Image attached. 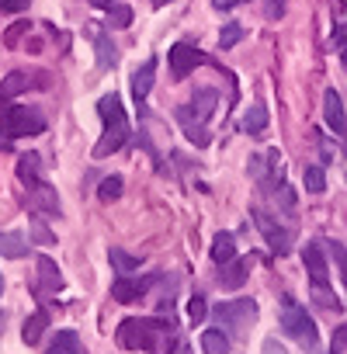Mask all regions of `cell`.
<instances>
[{
  "mask_svg": "<svg viewBox=\"0 0 347 354\" xmlns=\"http://www.w3.org/2000/svg\"><path fill=\"white\" fill-rule=\"evenodd\" d=\"M0 292H4V281H0Z\"/></svg>",
  "mask_w": 347,
  "mask_h": 354,
  "instance_id": "f6af8a7d",
  "label": "cell"
},
{
  "mask_svg": "<svg viewBox=\"0 0 347 354\" xmlns=\"http://www.w3.org/2000/svg\"><path fill=\"white\" fill-rule=\"evenodd\" d=\"M35 268H39V295H56L63 288V274H59L56 261L42 254V257H35Z\"/></svg>",
  "mask_w": 347,
  "mask_h": 354,
  "instance_id": "5bb4252c",
  "label": "cell"
},
{
  "mask_svg": "<svg viewBox=\"0 0 347 354\" xmlns=\"http://www.w3.org/2000/svg\"><path fill=\"white\" fill-rule=\"evenodd\" d=\"M94 53H97V70H101V73H108V70L118 63V49H115V42H111L101 28H94Z\"/></svg>",
  "mask_w": 347,
  "mask_h": 354,
  "instance_id": "e0dca14e",
  "label": "cell"
},
{
  "mask_svg": "<svg viewBox=\"0 0 347 354\" xmlns=\"http://www.w3.org/2000/svg\"><path fill=\"white\" fill-rule=\"evenodd\" d=\"M312 302L323 306V309H333V313L340 309V299L330 292V285H312Z\"/></svg>",
  "mask_w": 347,
  "mask_h": 354,
  "instance_id": "f546056e",
  "label": "cell"
},
{
  "mask_svg": "<svg viewBox=\"0 0 347 354\" xmlns=\"http://www.w3.org/2000/svg\"><path fill=\"white\" fill-rule=\"evenodd\" d=\"M94 8H111V0H91Z\"/></svg>",
  "mask_w": 347,
  "mask_h": 354,
  "instance_id": "7bdbcfd3",
  "label": "cell"
},
{
  "mask_svg": "<svg viewBox=\"0 0 347 354\" xmlns=\"http://www.w3.org/2000/svg\"><path fill=\"white\" fill-rule=\"evenodd\" d=\"M108 25L111 28H129L132 25V8L129 4H111L108 8Z\"/></svg>",
  "mask_w": 347,
  "mask_h": 354,
  "instance_id": "f1b7e54d",
  "label": "cell"
},
{
  "mask_svg": "<svg viewBox=\"0 0 347 354\" xmlns=\"http://www.w3.org/2000/svg\"><path fill=\"white\" fill-rule=\"evenodd\" d=\"M25 254H28V240H25V233H0V257L18 261V257H25Z\"/></svg>",
  "mask_w": 347,
  "mask_h": 354,
  "instance_id": "7402d4cb",
  "label": "cell"
},
{
  "mask_svg": "<svg viewBox=\"0 0 347 354\" xmlns=\"http://www.w3.org/2000/svg\"><path fill=\"white\" fill-rule=\"evenodd\" d=\"M254 219H257V230L264 233V240H268V247H271L274 254H288V250H292V233H288L281 223H274L264 209H254Z\"/></svg>",
  "mask_w": 347,
  "mask_h": 354,
  "instance_id": "9c48e42d",
  "label": "cell"
},
{
  "mask_svg": "<svg viewBox=\"0 0 347 354\" xmlns=\"http://www.w3.org/2000/svg\"><path fill=\"white\" fill-rule=\"evenodd\" d=\"M18 177H21V185H28V188H35L39 181H42V160H39V153H21V160H18Z\"/></svg>",
  "mask_w": 347,
  "mask_h": 354,
  "instance_id": "ac0fdd59",
  "label": "cell"
},
{
  "mask_svg": "<svg viewBox=\"0 0 347 354\" xmlns=\"http://www.w3.org/2000/svg\"><path fill=\"white\" fill-rule=\"evenodd\" d=\"M49 330V313L46 309H39V313H32L28 319H25V326H21V337H25V344L32 347V344H39L42 340V333Z\"/></svg>",
  "mask_w": 347,
  "mask_h": 354,
  "instance_id": "d6986e66",
  "label": "cell"
},
{
  "mask_svg": "<svg viewBox=\"0 0 347 354\" xmlns=\"http://www.w3.org/2000/svg\"><path fill=\"white\" fill-rule=\"evenodd\" d=\"M250 177L257 181V188L271 198H278L288 185H285V167H281V156L278 149H268V153H257L250 160Z\"/></svg>",
  "mask_w": 347,
  "mask_h": 354,
  "instance_id": "5b68a950",
  "label": "cell"
},
{
  "mask_svg": "<svg viewBox=\"0 0 347 354\" xmlns=\"http://www.w3.org/2000/svg\"><path fill=\"white\" fill-rule=\"evenodd\" d=\"M333 42H337V46H344V42H347V21L333 28Z\"/></svg>",
  "mask_w": 347,
  "mask_h": 354,
  "instance_id": "ab89813d",
  "label": "cell"
},
{
  "mask_svg": "<svg viewBox=\"0 0 347 354\" xmlns=\"http://www.w3.org/2000/svg\"><path fill=\"white\" fill-rule=\"evenodd\" d=\"M205 316H209V302H205V295H191V299H188V319L198 326V323H205Z\"/></svg>",
  "mask_w": 347,
  "mask_h": 354,
  "instance_id": "4dcf8cb0",
  "label": "cell"
},
{
  "mask_svg": "<svg viewBox=\"0 0 347 354\" xmlns=\"http://www.w3.org/2000/svg\"><path fill=\"white\" fill-rule=\"evenodd\" d=\"M153 4H156V8H163V4H170V0H153Z\"/></svg>",
  "mask_w": 347,
  "mask_h": 354,
  "instance_id": "ee69618b",
  "label": "cell"
},
{
  "mask_svg": "<svg viewBox=\"0 0 347 354\" xmlns=\"http://www.w3.org/2000/svg\"><path fill=\"white\" fill-rule=\"evenodd\" d=\"M285 15V0H271L268 4V18H281Z\"/></svg>",
  "mask_w": 347,
  "mask_h": 354,
  "instance_id": "f35d334b",
  "label": "cell"
},
{
  "mask_svg": "<svg viewBox=\"0 0 347 354\" xmlns=\"http://www.w3.org/2000/svg\"><path fill=\"white\" fill-rule=\"evenodd\" d=\"M97 115L104 118V132H101V139L94 146V160H104V156L118 153L129 142V118H125V108H122L118 94H104L97 101Z\"/></svg>",
  "mask_w": 347,
  "mask_h": 354,
  "instance_id": "3957f363",
  "label": "cell"
},
{
  "mask_svg": "<svg viewBox=\"0 0 347 354\" xmlns=\"http://www.w3.org/2000/svg\"><path fill=\"white\" fill-rule=\"evenodd\" d=\"M247 136H261L264 129H268V108L261 104V101H254L250 108H247V115H243V125H240Z\"/></svg>",
  "mask_w": 347,
  "mask_h": 354,
  "instance_id": "ffe728a7",
  "label": "cell"
},
{
  "mask_svg": "<svg viewBox=\"0 0 347 354\" xmlns=\"http://www.w3.org/2000/svg\"><path fill=\"white\" fill-rule=\"evenodd\" d=\"M330 347H333V354L347 351V323H340V326L333 330V340H330Z\"/></svg>",
  "mask_w": 347,
  "mask_h": 354,
  "instance_id": "d6a6232c",
  "label": "cell"
},
{
  "mask_svg": "<svg viewBox=\"0 0 347 354\" xmlns=\"http://www.w3.org/2000/svg\"><path fill=\"white\" fill-rule=\"evenodd\" d=\"M302 261H306V271H309L312 285H330L326 281V257H323V247L319 243H309L306 254H302Z\"/></svg>",
  "mask_w": 347,
  "mask_h": 354,
  "instance_id": "2e32d148",
  "label": "cell"
},
{
  "mask_svg": "<svg viewBox=\"0 0 347 354\" xmlns=\"http://www.w3.org/2000/svg\"><path fill=\"white\" fill-rule=\"evenodd\" d=\"M240 39H243V25H236V21L223 25V32H219V46H223V49H233Z\"/></svg>",
  "mask_w": 347,
  "mask_h": 354,
  "instance_id": "1f68e13d",
  "label": "cell"
},
{
  "mask_svg": "<svg viewBox=\"0 0 347 354\" xmlns=\"http://www.w3.org/2000/svg\"><path fill=\"white\" fill-rule=\"evenodd\" d=\"M25 32H28V21H21V25H15V28H11V32L4 35V42H8L11 49H15V46H18V39H21Z\"/></svg>",
  "mask_w": 347,
  "mask_h": 354,
  "instance_id": "d590c367",
  "label": "cell"
},
{
  "mask_svg": "<svg viewBox=\"0 0 347 354\" xmlns=\"http://www.w3.org/2000/svg\"><path fill=\"white\" fill-rule=\"evenodd\" d=\"M28 84H32L28 73H8L4 80H0V97H15V94H21Z\"/></svg>",
  "mask_w": 347,
  "mask_h": 354,
  "instance_id": "484cf974",
  "label": "cell"
},
{
  "mask_svg": "<svg viewBox=\"0 0 347 354\" xmlns=\"http://www.w3.org/2000/svg\"><path fill=\"white\" fill-rule=\"evenodd\" d=\"M28 209L35 216H59V195L53 185L39 181L35 188H28Z\"/></svg>",
  "mask_w": 347,
  "mask_h": 354,
  "instance_id": "8fae6325",
  "label": "cell"
},
{
  "mask_svg": "<svg viewBox=\"0 0 347 354\" xmlns=\"http://www.w3.org/2000/svg\"><path fill=\"white\" fill-rule=\"evenodd\" d=\"M32 240H35V243H53V233L46 230V223H35V230H32Z\"/></svg>",
  "mask_w": 347,
  "mask_h": 354,
  "instance_id": "8d00e7d4",
  "label": "cell"
},
{
  "mask_svg": "<svg viewBox=\"0 0 347 354\" xmlns=\"http://www.w3.org/2000/svg\"><path fill=\"white\" fill-rule=\"evenodd\" d=\"M205 63H209V56L202 49H195L191 42H174L170 46V56H167V66H170V77L174 80H185L191 70H198Z\"/></svg>",
  "mask_w": 347,
  "mask_h": 354,
  "instance_id": "ba28073f",
  "label": "cell"
},
{
  "mask_svg": "<svg viewBox=\"0 0 347 354\" xmlns=\"http://www.w3.org/2000/svg\"><path fill=\"white\" fill-rule=\"evenodd\" d=\"M212 4H216L219 11H229V8H236V4H247V0H212Z\"/></svg>",
  "mask_w": 347,
  "mask_h": 354,
  "instance_id": "60d3db41",
  "label": "cell"
},
{
  "mask_svg": "<svg viewBox=\"0 0 347 354\" xmlns=\"http://www.w3.org/2000/svg\"><path fill=\"white\" fill-rule=\"evenodd\" d=\"M212 316L219 319V326H223L226 333L240 337V333H247V330L254 326V319H257V302H254V299H233V302H219V306L212 309Z\"/></svg>",
  "mask_w": 347,
  "mask_h": 354,
  "instance_id": "8992f818",
  "label": "cell"
},
{
  "mask_svg": "<svg viewBox=\"0 0 347 354\" xmlns=\"http://www.w3.org/2000/svg\"><path fill=\"white\" fill-rule=\"evenodd\" d=\"M323 118H326V125H330L333 136H344L347 139V111H344V101H340V94L333 87L323 94Z\"/></svg>",
  "mask_w": 347,
  "mask_h": 354,
  "instance_id": "7c38bea8",
  "label": "cell"
},
{
  "mask_svg": "<svg viewBox=\"0 0 347 354\" xmlns=\"http://www.w3.org/2000/svg\"><path fill=\"white\" fill-rule=\"evenodd\" d=\"M302 185H306V192H309V195H323V192H326V177H323V167H306Z\"/></svg>",
  "mask_w": 347,
  "mask_h": 354,
  "instance_id": "83f0119b",
  "label": "cell"
},
{
  "mask_svg": "<svg viewBox=\"0 0 347 354\" xmlns=\"http://www.w3.org/2000/svg\"><path fill=\"white\" fill-rule=\"evenodd\" d=\"M153 80H156V59H146L132 73V97H135V104H146V97L153 91Z\"/></svg>",
  "mask_w": 347,
  "mask_h": 354,
  "instance_id": "9a60e30c",
  "label": "cell"
},
{
  "mask_svg": "<svg viewBox=\"0 0 347 354\" xmlns=\"http://www.w3.org/2000/svg\"><path fill=\"white\" fill-rule=\"evenodd\" d=\"M216 108H219V91H216V87H202L188 104H181V108H178L181 132L188 136V142H191V146L205 149V146L212 142L209 118H212V111H216Z\"/></svg>",
  "mask_w": 347,
  "mask_h": 354,
  "instance_id": "7a4b0ae2",
  "label": "cell"
},
{
  "mask_svg": "<svg viewBox=\"0 0 347 354\" xmlns=\"http://www.w3.org/2000/svg\"><path fill=\"white\" fill-rule=\"evenodd\" d=\"M122 192H125V185H122L118 174H108L104 181L97 185V198L101 202H115V198H122Z\"/></svg>",
  "mask_w": 347,
  "mask_h": 354,
  "instance_id": "d4e9b609",
  "label": "cell"
},
{
  "mask_svg": "<svg viewBox=\"0 0 347 354\" xmlns=\"http://www.w3.org/2000/svg\"><path fill=\"white\" fill-rule=\"evenodd\" d=\"M202 351H205V354H229V333H226L223 326L205 330V333H202Z\"/></svg>",
  "mask_w": 347,
  "mask_h": 354,
  "instance_id": "603a6c76",
  "label": "cell"
},
{
  "mask_svg": "<svg viewBox=\"0 0 347 354\" xmlns=\"http://www.w3.org/2000/svg\"><path fill=\"white\" fill-rule=\"evenodd\" d=\"M32 0H0V11H8V15H18V11H28Z\"/></svg>",
  "mask_w": 347,
  "mask_h": 354,
  "instance_id": "e575fe53",
  "label": "cell"
},
{
  "mask_svg": "<svg viewBox=\"0 0 347 354\" xmlns=\"http://www.w3.org/2000/svg\"><path fill=\"white\" fill-rule=\"evenodd\" d=\"M233 257H236V236L233 233H216V240H212V261L223 268Z\"/></svg>",
  "mask_w": 347,
  "mask_h": 354,
  "instance_id": "44dd1931",
  "label": "cell"
},
{
  "mask_svg": "<svg viewBox=\"0 0 347 354\" xmlns=\"http://www.w3.org/2000/svg\"><path fill=\"white\" fill-rule=\"evenodd\" d=\"M281 330H285L288 337H295L302 347H312V344H316V323H312V316H309L295 299H288V295H285V302H281Z\"/></svg>",
  "mask_w": 347,
  "mask_h": 354,
  "instance_id": "52a82bcc",
  "label": "cell"
},
{
  "mask_svg": "<svg viewBox=\"0 0 347 354\" xmlns=\"http://www.w3.org/2000/svg\"><path fill=\"white\" fill-rule=\"evenodd\" d=\"M254 261H257V257L247 254V257H233L229 264H223V268H219V285H223V288H240V285L247 281Z\"/></svg>",
  "mask_w": 347,
  "mask_h": 354,
  "instance_id": "4fadbf2b",
  "label": "cell"
},
{
  "mask_svg": "<svg viewBox=\"0 0 347 354\" xmlns=\"http://www.w3.org/2000/svg\"><path fill=\"white\" fill-rule=\"evenodd\" d=\"M330 250H333V261H337V268H340V274H344V285H347V250H344L340 243H333Z\"/></svg>",
  "mask_w": 347,
  "mask_h": 354,
  "instance_id": "836d02e7",
  "label": "cell"
},
{
  "mask_svg": "<svg viewBox=\"0 0 347 354\" xmlns=\"http://www.w3.org/2000/svg\"><path fill=\"white\" fill-rule=\"evenodd\" d=\"M261 354H288V351H285V344H278L274 337H268V340H264V351H261Z\"/></svg>",
  "mask_w": 347,
  "mask_h": 354,
  "instance_id": "74e56055",
  "label": "cell"
},
{
  "mask_svg": "<svg viewBox=\"0 0 347 354\" xmlns=\"http://www.w3.org/2000/svg\"><path fill=\"white\" fill-rule=\"evenodd\" d=\"M115 340L125 351H153V354H170L178 344V323L174 316H129L118 323Z\"/></svg>",
  "mask_w": 347,
  "mask_h": 354,
  "instance_id": "6da1fadb",
  "label": "cell"
},
{
  "mask_svg": "<svg viewBox=\"0 0 347 354\" xmlns=\"http://www.w3.org/2000/svg\"><path fill=\"white\" fill-rule=\"evenodd\" d=\"M49 129L46 115L28 104H8L0 108V136L4 139H21V136H42Z\"/></svg>",
  "mask_w": 347,
  "mask_h": 354,
  "instance_id": "277c9868",
  "label": "cell"
},
{
  "mask_svg": "<svg viewBox=\"0 0 347 354\" xmlns=\"http://www.w3.org/2000/svg\"><path fill=\"white\" fill-rule=\"evenodd\" d=\"M46 354H80V337H77V330H59L56 340H53V347H49Z\"/></svg>",
  "mask_w": 347,
  "mask_h": 354,
  "instance_id": "cb8c5ba5",
  "label": "cell"
},
{
  "mask_svg": "<svg viewBox=\"0 0 347 354\" xmlns=\"http://www.w3.org/2000/svg\"><path fill=\"white\" fill-rule=\"evenodd\" d=\"M170 354H191V344H188V340H178Z\"/></svg>",
  "mask_w": 347,
  "mask_h": 354,
  "instance_id": "b9f144b4",
  "label": "cell"
},
{
  "mask_svg": "<svg viewBox=\"0 0 347 354\" xmlns=\"http://www.w3.org/2000/svg\"><path fill=\"white\" fill-rule=\"evenodd\" d=\"M111 264H115V271L118 274H132V271H139V257H132V254H125V250H118V247H111Z\"/></svg>",
  "mask_w": 347,
  "mask_h": 354,
  "instance_id": "4316f807",
  "label": "cell"
},
{
  "mask_svg": "<svg viewBox=\"0 0 347 354\" xmlns=\"http://www.w3.org/2000/svg\"><path fill=\"white\" fill-rule=\"evenodd\" d=\"M156 281H163V274H146V278H129V274H118V281L111 285V295L118 299V302H135V299H142Z\"/></svg>",
  "mask_w": 347,
  "mask_h": 354,
  "instance_id": "30bf717a",
  "label": "cell"
}]
</instances>
